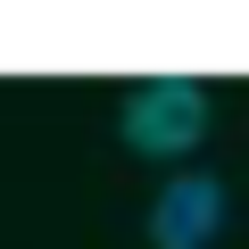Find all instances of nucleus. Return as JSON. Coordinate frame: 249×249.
Returning a JSON list of instances; mask_svg holds the SVG:
<instances>
[{
    "label": "nucleus",
    "instance_id": "nucleus-1",
    "mask_svg": "<svg viewBox=\"0 0 249 249\" xmlns=\"http://www.w3.org/2000/svg\"><path fill=\"white\" fill-rule=\"evenodd\" d=\"M116 133H124V150H142V158H191L199 133H208V91L191 75H150V83L124 91Z\"/></svg>",
    "mask_w": 249,
    "mask_h": 249
},
{
    "label": "nucleus",
    "instance_id": "nucleus-2",
    "mask_svg": "<svg viewBox=\"0 0 249 249\" xmlns=\"http://www.w3.org/2000/svg\"><path fill=\"white\" fill-rule=\"evenodd\" d=\"M224 232V183L216 175H175L150 208V241L158 249H208Z\"/></svg>",
    "mask_w": 249,
    "mask_h": 249
}]
</instances>
